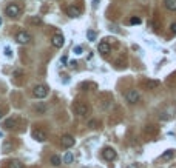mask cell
Instances as JSON below:
<instances>
[{
  "instance_id": "8992f818",
  "label": "cell",
  "mask_w": 176,
  "mask_h": 168,
  "mask_svg": "<svg viewBox=\"0 0 176 168\" xmlns=\"http://www.w3.org/2000/svg\"><path fill=\"white\" fill-rule=\"evenodd\" d=\"M74 110H76V114H77V116H80V117H85L87 114H88V111H90L88 105L84 103V102H77L76 106H74Z\"/></svg>"
},
{
  "instance_id": "484cf974",
  "label": "cell",
  "mask_w": 176,
  "mask_h": 168,
  "mask_svg": "<svg viewBox=\"0 0 176 168\" xmlns=\"http://www.w3.org/2000/svg\"><path fill=\"white\" fill-rule=\"evenodd\" d=\"M170 31L173 32V34H176V22H175V23H172V26H170Z\"/></svg>"
},
{
  "instance_id": "cb8c5ba5",
  "label": "cell",
  "mask_w": 176,
  "mask_h": 168,
  "mask_svg": "<svg viewBox=\"0 0 176 168\" xmlns=\"http://www.w3.org/2000/svg\"><path fill=\"white\" fill-rule=\"evenodd\" d=\"M131 23H133V25H138V23H141V19H138V17H133V19H131Z\"/></svg>"
},
{
  "instance_id": "ac0fdd59",
  "label": "cell",
  "mask_w": 176,
  "mask_h": 168,
  "mask_svg": "<svg viewBox=\"0 0 176 168\" xmlns=\"http://www.w3.org/2000/svg\"><path fill=\"white\" fill-rule=\"evenodd\" d=\"M87 39H88V42H94V40H96V32L93 29H88L87 31Z\"/></svg>"
},
{
  "instance_id": "83f0119b",
  "label": "cell",
  "mask_w": 176,
  "mask_h": 168,
  "mask_svg": "<svg viewBox=\"0 0 176 168\" xmlns=\"http://www.w3.org/2000/svg\"><path fill=\"white\" fill-rule=\"evenodd\" d=\"M3 117V114H2V111H0V119H2Z\"/></svg>"
},
{
  "instance_id": "7402d4cb",
  "label": "cell",
  "mask_w": 176,
  "mask_h": 168,
  "mask_svg": "<svg viewBox=\"0 0 176 168\" xmlns=\"http://www.w3.org/2000/svg\"><path fill=\"white\" fill-rule=\"evenodd\" d=\"M88 126H90V128H97V122L96 120H90V122H88Z\"/></svg>"
},
{
  "instance_id": "5bb4252c",
  "label": "cell",
  "mask_w": 176,
  "mask_h": 168,
  "mask_svg": "<svg viewBox=\"0 0 176 168\" xmlns=\"http://www.w3.org/2000/svg\"><path fill=\"white\" fill-rule=\"evenodd\" d=\"M165 6L168 11H176V0H165Z\"/></svg>"
},
{
  "instance_id": "d6986e66",
  "label": "cell",
  "mask_w": 176,
  "mask_h": 168,
  "mask_svg": "<svg viewBox=\"0 0 176 168\" xmlns=\"http://www.w3.org/2000/svg\"><path fill=\"white\" fill-rule=\"evenodd\" d=\"M16 126V119H8L5 122V128H14Z\"/></svg>"
},
{
  "instance_id": "5b68a950",
  "label": "cell",
  "mask_w": 176,
  "mask_h": 168,
  "mask_svg": "<svg viewBox=\"0 0 176 168\" xmlns=\"http://www.w3.org/2000/svg\"><path fill=\"white\" fill-rule=\"evenodd\" d=\"M16 40L20 45H26V43L31 42V36H30V32H26V31H19L16 34Z\"/></svg>"
},
{
  "instance_id": "e0dca14e",
  "label": "cell",
  "mask_w": 176,
  "mask_h": 168,
  "mask_svg": "<svg viewBox=\"0 0 176 168\" xmlns=\"http://www.w3.org/2000/svg\"><path fill=\"white\" fill-rule=\"evenodd\" d=\"M173 156H175V151H173V150H167L161 157H162V159H165V160H170V159H173Z\"/></svg>"
},
{
  "instance_id": "7c38bea8",
  "label": "cell",
  "mask_w": 176,
  "mask_h": 168,
  "mask_svg": "<svg viewBox=\"0 0 176 168\" xmlns=\"http://www.w3.org/2000/svg\"><path fill=\"white\" fill-rule=\"evenodd\" d=\"M159 85V80H147L145 82V88L147 90H154Z\"/></svg>"
},
{
  "instance_id": "6da1fadb",
  "label": "cell",
  "mask_w": 176,
  "mask_h": 168,
  "mask_svg": "<svg viewBox=\"0 0 176 168\" xmlns=\"http://www.w3.org/2000/svg\"><path fill=\"white\" fill-rule=\"evenodd\" d=\"M32 96L36 99H45L48 96V86L46 85H37L34 86V90H32Z\"/></svg>"
},
{
  "instance_id": "9c48e42d",
  "label": "cell",
  "mask_w": 176,
  "mask_h": 168,
  "mask_svg": "<svg viewBox=\"0 0 176 168\" xmlns=\"http://www.w3.org/2000/svg\"><path fill=\"white\" fill-rule=\"evenodd\" d=\"M65 12H66V16H70L71 19H77V17H80V9L76 8L74 5H70L68 8L65 9Z\"/></svg>"
},
{
  "instance_id": "603a6c76",
  "label": "cell",
  "mask_w": 176,
  "mask_h": 168,
  "mask_svg": "<svg viewBox=\"0 0 176 168\" xmlns=\"http://www.w3.org/2000/svg\"><path fill=\"white\" fill-rule=\"evenodd\" d=\"M11 150V144L9 142H5L3 144V151H9Z\"/></svg>"
},
{
  "instance_id": "d4e9b609",
  "label": "cell",
  "mask_w": 176,
  "mask_h": 168,
  "mask_svg": "<svg viewBox=\"0 0 176 168\" xmlns=\"http://www.w3.org/2000/svg\"><path fill=\"white\" fill-rule=\"evenodd\" d=\"M127 168H141V165H139L138 162H134V164H130V165H128Z\"/></svg>"
},
{
  "instance_id": "ffe728a7",
  "label": "cell",
  "mask_w": 176,
  "mask_h": 168,
  "mask_svg": "<svg viewBox=\"0 0 176 168\" xmlns=\"http://www.w3.org/2000/svg\"><path fill=\"white\" fill-rule=\"evenodd\" d=\"M30 22H31L32 25H40V23H42V19H40V17H31Z\"/></svg>"
},
{
  "instance_id": "30bf717a",
  "label": "cell",
  "mask_w": 176,
  "mask_h": 168,
  "mask_svg": "<svg viewBox=\"0 0 176 168\" xmlns=\"http://www.w3.org/2000/svg\"><path fill=\"white\" fill-rule=\"evenodd\" d=\"M31 136H32L34 140H37V142H45V140H46V134L42 130H32Z\"/></svg>"
},
{
  "instance_id": "3957f363",
  "label": "cell",
  "mask_w": 176,
  "mask_h": 168,
  "mask_svg": "<svg viewBox=\"0 0 176 168\" xmlns=\"http://www.w3.org/2000/svg\"><path fill=\"white\" fill-rule=\"evenodd\" d=\"M125 99H127V102H128V103L134 105V103H138V102H139L141 96H139V93H138L136 90H130V91H127V93H125Z\"/></svg>"
},
{
  "instance_id": "9a60e30c",
  "label": "cell",
  "mask_w": 176,
  "mask_h": 168,
  "mask_svg": "<svg viewBox=\"0 0 176 168\" xmlns=\"http://www.w3.org/2000/svg\"><path fill=\"white\" fill-rule=\"evenodd\" d=\"M60 164H62V159H60V156H57V154H54V156H51V165H54V167H59Z\"/></svg>"
},
{
  "instance_id": "44dd1931",
  "label": "cell",
  "mask_w": 176,
  "mask_h": 168,
  "mask_svg": "<svg viewBox=\"0 0 176 168\" xmlns=\"http://www.w3.org/2000/svg\"><path fill=\"white\" fill-rule=\"evenodd\" d=\"M82 51H84L82 46H74V50H73V52H74L76 56H80V54H82Z\"/></svg>"
},
{
  "instance_id": "f546056e",
  "label": "cell",
  "mask_w": 176,
  "mask_h": 168,
  "mask_svg": "<svg viewBox=\"0 0 176 168\" xmlns=\"http://www.w3.org/2000/svg\"><path fill=\"white\" fill-rule=\"evenodd\" d=\"M84 168H87V167H84Z\"/></svg>"
},
{
  "instance_id": "277c9868",
  "label": "cell",
  "mask_w": 176,
  "mask_h": 168,
  "mask_svg": "<svg viewBox=\"0 0 176 168\" xmlns=\"http://www.w3.org/2000/svg\"><path fill=\"white\" fill-rule=\"evenodd\" d=\"M5 14L8 16V17H17V16L20 14V8H19V5H16V3H9V5L5 8Z\"/></svg>"
},
{
  "instance_id": "52a82bcc",
  "label": "cell",
  "mask_w": 176,
  "mask_h": 168,
  "mask_svg": "<svg viewBox=\"0 0 176 168\" xmlns=\"http://www.w3.org/2000/svg\"><path fill=\"white\" fill-rule=\"evenodd\" d=\"M51 43H53V46H56V48H62L63 43H65V39H63V36L60 34V32H56V34L53 36Z\"/></svg>"
},
{
  "instance_id": "7a4b0ae2",
  "label": "cell",
  "mask_w": 176,
  "mask_h": 168,
  "mask_svg": "<svg viewBox=\"0 0 176 168\" xmlns=\"http://www.w3.org/2000/svg\"><path fill=\"white\" fill-rule=\"evenodd\" d=\"M74 144H76V139H74L71 134H63V136L60 137V145H62L63 148H71V146H74Z\"/></svg>"
},
{
  "instance_id": "4fadbf2b",
  "label": "cell",
  "mask_w": 176,
  "mask_h": 168,
  "mask_svg": "<svg viewBox=\"0 0 176 168\" xmlns=\"http://www.w3.org/2000/svg\"><path fill=\"white\" fill-rule=\"evenodd\" d=\"M74 162V156L71 151H66L65 156H63V164H73Z\"/></svg>"
},
{
  "instance_id": "f1b7e54d",
  "label": "cell",
  "mask_w": 176,
  "mask_h": 168,
  "mask_svg": "<svg viewBox=\"0 0 176 168\" xmlns=\"http://www.w3.org/2000/svg\"><path fill=\"white\" fill-rule=\"evenodd\" d=\"M0 26H2V19H0Z\"/></svg>"
},
{
  "instance_id": "8fae6325",
  "label": "cell",
  "mask_w": 176,
  "mask_h": 168,
  "mask_svg": "<svg viewBox=\"0 0 176 168\" xmlns=\"http://www.w3.org/2000/svg\"><path fill=\"white\" fill-rule=\"evenodd\" d=\"M97 50H99V52H102V54H110V52H111V45L104 40V42L99 43Z\"/></svg>"
},
{
  "instance_id": "4316f807",
  "label": "cell",
  "mask_w": 176,
  "mask_h": 168,
  "mask_svg": "<svg viewBox=\"0 0 176 168\" xmlns=\"http://www.w3.org/2000/svg\"><path fill=\"white\" fill-rule=\"evenodd\" d=\"M5 54L8 56V57H11V50H9V48H6V50H5Z\"/></svg>"
},
{
  "instance_id": "2e32d148",
  "label": "cell",
  "mask_w": 176,
  "mask_h": 168,
  "mask_svg": "<svg viewBox=\"0 0 176 168\" xmlns=\"http://www.w3.org/2000/svg\"><path fill=\"white\" fill-rule=\"evenodd\" d=\"M8 168H23V164L20 160H11L8 164Z\"/></svg>"
},
{
  "instance_id": "ba28073f",
  "label": "cell",
  "mask_w": 176,
  "mask_h": 168,
  "mask_svg": "<svg viewBox=\"0 0 176 168\" xmlns=\"http://www.w3.org/2000/svg\"><path fill=\"white\" fill-rule=\"evenodd\" d=\"M102 156H104V159H105V160H110V162H111V160L116 159L118 154H116V151H114L113 148L107 146V148H104V150H102Z\"/></svg>"
}]
</instances>
